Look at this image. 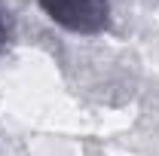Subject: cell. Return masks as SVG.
<instances>
[{"label":"cell","mask_w":159,"mask_h":156,"mask_svg":"<svg viewBox=\"0 0 159 156\" xmlns=\"http://www.w3.org/2000/svg\"><path fill=\"white\" fill-rule=\"evenodd\" d=\"M46 19L55 21L58 28L80 34V37H95L110 28V0H37Z\"/></svg>","instance_id":"cell-1"},{"label":"cell","mask_w":159,"mask_h":156,"mask_svg":"<svg viewBox=\"0 0 159 156\" xmlns=\"http://www.w3.org/2000/svg\"><path fill=\"white\" fill-rule=\"evenodd\" d=\"M9 37H12L9 34V21H6V12L0 9V55L9 49Z\"/></svg>","instance_id":"cell-2"}]
</instances>
